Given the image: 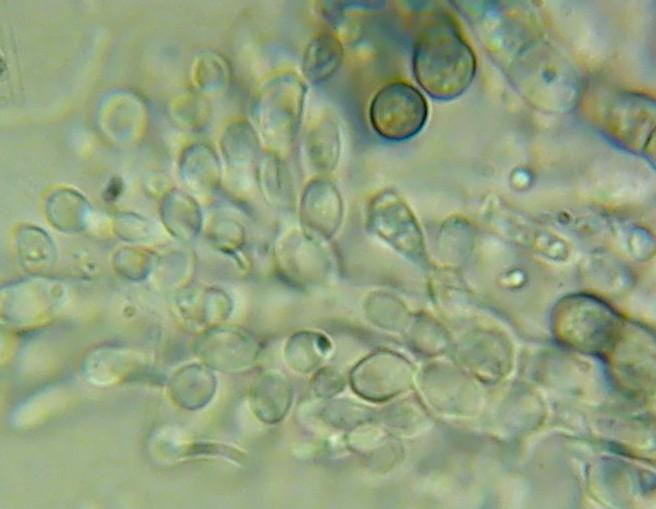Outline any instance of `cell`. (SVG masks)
<instances>
[{"label": "cell", "instance_id": "obj_8", "mask_svg": "<svg viewBox=\"0 0 656 509\" xmlns=\"http://www.w3.org/2000/svg\"><path fill=\"white\" fill-rule=\"evenodd\" d=\"M341 131L338 122L322 116L311 123L304 137V150L310 166L319 174L331 172L341 154Z\"/></svg>", "mask_w": 656, "mask_h": 509}, {"label": "cell", "instance_id": "obj_15", "mask_svg": "<svg viewBox=\"0 0 656 509\" xmlns=\"http://www.w3.org/2000/svg\"><path fill=\"white\" fill-rule=\"evenodd\" d=\"M195 81L208 93L224 91L231 81L229 63L220 55L207 53L200 56L195 66Z\"/></svg>", "mask_w": 656, "mask_h": 509}, {"label": "cell", "instance_id": "obj_6", "mask_svg": "<svg viewBox=\"0 0 656 509\" xmlns=\"http://www.w3.org/2000/svg\"><path fill=\"white\" fill-rule=\"evenodd\" d=\"M343 216V199L331 180L320 176L306 184L299 202L303 229L312 235L330 238L339 230Z\"/></svg>", "mask_w": 656, "mask_h": 509}, {"label": "cell", "instance_id": "obj_4", "mask_svg": "<svg viewBox=\"0 0 656 509\" xmlns=\"http://www.w3.org/2000/svg\"><path fill=\"white\" fill-rule=\"evenodd\" d=\"M429 107L414 85L398 80L381 87L371 99L368 118L381 138L402 142L415 137L427 123Z\"/></svg>", "mask_w": 656, "mask_h": 509}, {"label": "cell", "instance_id": "obj_13", "mask_svg": "<svg viewBox=\"0 0 656 509\" xmlns=\"http://www.w3.org/2000/svg\"><path fill=\"white\" fill-rule=\"evenodd\" d=\"M161 212L164 224L178 237L191 238L200 229L199 206L182 191L169 192L163 200Z\"/></svg>", "mask_w": 656, "mask_h": 509}, {"label": "cell", "instance_id": "obj_5", "mask_svg": "<svg viewBox=\"0 0 656 509\" xmlns=\"http://www.w3.org/2000/svg\"><path fill=\"white\" fill-rule=\"evenodd\" d=\"M368 230L406 257H416L423 247L418 222L404 199L395 191L378 192L366 211Z\"/></svg>", "mask_w": 656, "mask_h": 509}, {"label": "cell", "instance_id": "obj_14", "mask_svg": "<svg viewBox=\"0 0 656 509\" xmlns=\"http://www.w3.org/2000/svg\"><path fill=\"white\" fill-rule=\"evenodd\" d=\"M290 392L288 385L281 379L264 377L252 392V405L265 422L278 421L288 408Z\"/></svg>", "mask_w": 656, "mask_h": 509}, {"label": "cell", "instance_id": "obj_3", "mask_svg": "<svg viewBox=\"0 0 656 509\" xmlns=\"http://www.w3.org/2000/svg\"><path fill=\"white\" fill-rule=\"evenodd\" d=\"M621 328L618 315L592 297H569L556 310V336L583 352L607 353L616 344Z\"/></svg>", "mask_w": 656, "mask_h": 509}, {"label": "cell", "instance_id": "obj_9", "mask_svg": "<svg viewBox=\"0 0 656 509\" xmlns=\"http://www.w3.org/2000/svg\"><path fill=\"white\" fill-rule=\"evenodd\" d=\"M254 172L260 193L270 206L278 209L292 206L294 194L291 176L276 151H262L255 163Z\"/></svg>", "mask_w": 656, "mask_h": 509}, {"label": "cell", "instance_id": "obj_1", "mask_svg": "<svg viewBox=\"0 0 656 509\" xmlns=\"http://www.w3.org/2000/svg\"><path fill=\"white\" fill-rule=\"evenodd\" d=\"M477 71L475 53L455 22L433 16L419 31L412 49V72L430 97L449 101L461 96Z\"/></svg>", "mask_w": 656, "mask_h": 509}, {"label": "cell", "instance_id": "obj_7", "mask_svg": "<svg viewBox=\"0 0 656 509\" xmlns=\"http://www.w3.org/2000/svg\"><path fill=\"white\" fill-rule=\"evenodd\" d=\"M344 57L343 43L335 33L321 31L315 34L302 52L303 78L312 85L327 82L339 71Z\"/></svg>", "mask_w": 656, "mask_h": 509}, {"label": "cell", "instance_id": "obj_10", "mask_svg": "<svg viewBox=\"0 0 656 509\" xmlns=\"http://www.w3.org/2000/svg\"><path fill=\"white\" fill-rule=\"evenodd\" d=\"M262 139L251 120L238 119L228 124L221 137V150L231 168L255 166L262 153Z\"/></svg>", "mask_w": 656, "mask_h": 509}, {"label": "cell", "instance_id": "obj_2", "mask_svg": "<svg viewBox=\"0 0 656 509\" xmlns=\"http://www.w3.org/2000/svg\"><path fill=\"white\" fill-rule=\"evenodd\" d=\"M307 92L305 81L292 71L270 76L256 90L250 104L251 122L270 150L277 152L296 139Z\"/></svg>", "mask_w": 656, "mask_h": 509}, {"label": "cell", "instance_id": "obj_12", "mask_svg": "<svg viewBox=\"0 0 656 509\" xmlns=\"http://www.w3.org/2000/svg\"><path fill=\"white\" fill-rule=\"evenodd\" d=\"M210 348L217 355L209 362L222 368H244L251 365L257 354L253 337L241 330H226L210 334ZM212 353V352H211Z\"/></svg>", "mask_w": 656, "mask_h": 509}, {"label": "cell", "instance_id": "obj_11", "mask_svg": "<svg viewBox=\"0 0 656 509\" xmlns=\"http://www.w3.org/2000/svg\"><path fill=\"white\" fill-rule=\"evenodd\" d=\"M181 176L189 187L209 191L220 179V163L214 150L205 144L188 147L181 158Z\"/></svg>", "mask_w": 656, "mask_h": 509}]
</instances>
